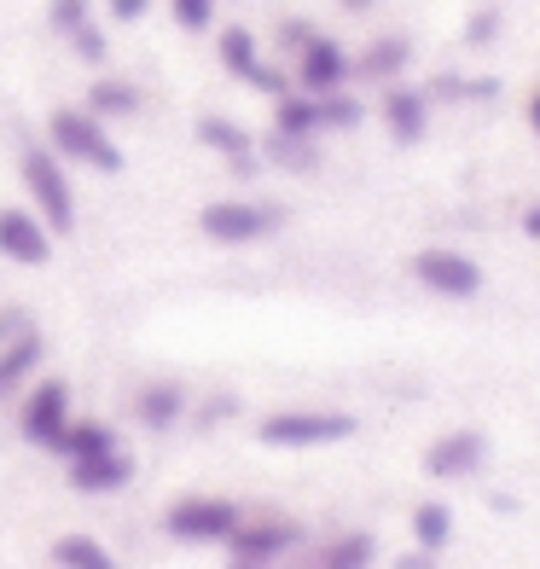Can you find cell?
I'll return each instance as SVG.
<instances>
[{"mask_svg":"<svg viewBox=\"0 0 540 569\" xmlns=\"http://www.w3.org/2000/svg\"><path fill=\"white\" fill-rule=\"evenodd\" d=\"M47 151H53L59 163H82L93 174H122V146L111 140V128L99 122L93 111H53L47 117Z\"/></svg>","mask_w":540,"mask_h":569,"instance_id":"cell-1","label":"cell"},{"mask_svg":"<svg viewBox=\"0 0 540 569\" xmlns=\"http://www.w3.org/2000/svg\"><path fill=\"white\" fill-rule=\"evenodd\" d=\"M70 482L82 488V495H117V488L134 482V459H128L122 448L93 453V459H76V465H70Z\"/></svg>","mask_w":540,"mask_h":569,"instance_id":"cell-16","label":"cell"},{"mask_svg":"<svg viewBox=\"0 0 540 569\" xmlns=\"http://www.w3.org/2000/svg\"><path fill=\"white\" fill-rule=\"evenodd\" d=\"M279 221L286 216L273 203H250V198H216L198 210L203 239H216V244H262L268 232H279Z\"/></svg>","mask_w":540,"mask_h":569,"instance_id":"cell-5","label":"cell"},{"mask_svg":"<svg viewBox=\"0 0 540 569\" xmlns=\"http://www.w3.org/2000/svg\"><path fill=\"white\" fill-rule=\"evenodd\" d=\"M18 331H23V320H18V315H0V349H7V343L18 338Z\"/></svg>","mask_w":540,"mask_h":569,"instance_id":"cell-32","label":"cell"},{"mask_svg":"<svg viewBox=\"0 0 540 569\" xmlns=\"http://www.w3.org/2000/svg\"><path fill=\"white\" fill-rule=\"evenodd\" d=\"M378 111H383V128H390L396 146H413V140H424V128H430V93L407 88V82H390Z\"/></svg>","mask_w":540,"mask_h":569,"instance_id":"cell-13","label":"cell"},{"mask_svg":"<svg viewBox=\"0 0 540 569\" xmlns=\"http://www.w3.org/2000/svg\"><path fill=\"white\" fill-rule=\"evenodd\" d=\"M163 7L174 18V30H187V36L216 30V18H221V0H163Z\"/></svg>","mask_w":540,"mask_h":569,"instance_id":"cell-26","label":"cell"},{"mask_svg":"<svg viewBox=\"0 0 540 569\" xmlns=\"http://www.w3.org/2000/svg\"><path fill=\"white\" fill-rule=\"evenodd\" d=\"M70 53L82 59V64H106V59H111V36L99 30V18L88 23V30H76V36H70Z\"/></svg>","mask_w":540,"mask_h":569,"instance_id":"cell-28","label":"cell"},{"mask_svg":"<svg viewBox=\"0 0 540 569\" xmlns=\"http://www.w3.org/2000/svg\"><path fill=\"white\" fill-rule=\"evenodd\" d=\"M367 106L343 88V93H320V134H338V128H360Z\"/></svg>","mask_w":540,"mask_h":569,"instance_id":"cell-25","label":"cell"},{"mask_svg":"<svg viewBox=\"0 0 540 569\" xmlns=\"http://www.w3.org/2000/svg\"><path fill=\"white\" fill-rule=\"evenodd\" d=\"M0 256L18 268H47L53 262V232L36 210H23V203H7L0 210Z\"/></svg>","mask_w":540,"mask_h":569,"instance_id":"cell-10","label":"cell"},{"mask_svg":"<svg viewBox=\"0 0 540 569\" xmlns=\"http://www.w3.org/2000/svg\"><path fill=\"white\" fill-rule=\"evenodd\" d=\"M338 7H343V12H372L378 0H338Z\"/></svg>","mask_w":540,"mask_h":569,"instance_id":"cell-35","label":"cell"},{"mask_svg":"<svg viewBox=\"0 0 540 569\" xmlns=\"http://www.w3.org/2000/svg\"><path fill=\"white\" fill-rule=\"evenodd\" d=\"M407 64H413V41L407 36H378V41H367V53L354 59V76L360 82H401Z\"/></svg>","mask_w":540,"mask_h":569,"instance_id":"cell-18","label":"cell"},{"mask_svg":"<svg viewBox=\"0 0 540 569\" xmlns=\"http://www.w3.org/2000/svg\"><path fill=\"white\" fill-rule=\"evenodd\" d=\"M354 436V412H331V407H279L256 425V442L262 448H331V442H349Z\"/></svg>","mask_w":540,"mask_h":569,"instance_id":"cell-3","label":"cell"},{"mask_svg":"<svg viewBox=\"0 0 540 569\" xmlns=\"http://www.w3.org/2000/svg\"><path fill=\"white\" fill-rule=\"evenodd\" d=\"M198 146H210L216 158H227L233 169H256V140H250V128H239L233 117H198Z\"/></svg>","mask_w":540,"mask_h":569,"instance_id":"cell-17","label":"cell"},{"mask_svg":"<svg viewBox=\"0 0 540 569\" xmlns=\"http://www.w3.org/2000/svg\"><path fill=\"white\" fill-rule=\"evenodd\" d=\"M448 535H453V511H448L442 500H424V506L413 511V540H419L424 552H442Z\"/></svg>","mask_w":540,"mask_h":569,"instance_id":"cell-24","label":"cell"},{"mask_svg":"<svg viewBox=\"0 0 540 569\" xmlns=\"http://www.w3.org/2000/svg\"><path fill=\"white\" fill-rule=\"evenodd\" d=\"M41 360H47V343H41V331L23 326L18 338L0 349V401H12L18 390H30L36 372H41Z\"/></svg>","mask_w":540,"mask_h":569,"instance_id":"cell-14","label":"cell"},{"mask_svg":"<svg viewBox=\"0 0 540 569\" xmlns=\"http://www.w3.org/2000/svg\"><path fill=\"white\" fill-rule=\"evenodd\" d=\"M140 106H146V93L128 82V76H99V82L88 88V111L99 117V122H117V117H140Z\"/></svg>","mask_w":540,"mask_h":569,"instance_id":"cell-20","label":"cell"},{"mask_svg":"<svg viewBox=\"0 0 540 569\" xmlns=\"http://www.w3.org/2000/svg\"><path fill=\"white\" fill-rule=\"evenodd\" d=\"M273 134L314 140V134H320V99H314V93H297V88H286V93L273 99Z\"/></svg>","mask_w":540,"mask_h":569,"instance_id":"cell-21","label":"cell"},{"mask_svg":"<svg viewBox=\"0 0 540 569\" xmlns=\"http://www.w3.org/2000/svg\"><path fill=\"white\" fill-rule=\"evenodd\" d=\"M111 448H117V436L99 425V419H70V425L59 430V442H53V453H59L64 465L93 459V453H111Z\"/></svg>","mask_w":540,"mask_h":569,"instance_id":"cell-22","label":"cell"},{"mask_svg":"<svg viewBox=\"0 0 540 569\" xmlns=\"http://www.w3.org/2000/svg\"><path fill=\"white\" fill-rule=\"evenodd\" d=\"M47 23H53V36H76L93 23V0H47Z\"/></svg>","mask_w":540,"mask_h":569,"instance_id":"cell-27","label":"cell"},{"mask_svg":"<svg viewBox=\"0 0 540 569\" xmlns=\"http://www.w3.org/2000/svg\"><path fill=\"white\" fill-rule=\"evenodd\" d=\"M494 30H500V12L488 7V12H477V18H471V36H466V41H471V47H482V41H494Z\"/></svg>","mask_w":540,"mask_h":569,"instance_id":"cell-31","label":"cell"},{"mask_svg":"<svg viewBox=\"0 0 540 569\" xmlns=\"http://www.w3.org/2000/svg\"><path fill=\"white\" fill-rule=\"evenodd\" d=\"M233 569H268L273 558H286L302 547V529L286 523V517H268V523H239L233 529Z\"/></svg>","mask_w":540,"mask_h":569,"instance_id":"cell-11","label":"cell"},{"mask_svg":"<svg viewBox=\"0 0 540 569\" xmlns=\"http://www.w3.org/2000/svg\"><path fill=\"white\" fill-rule=\"evenodd\" d=\"M268 151H273V158L286 163V169H314V140H291V134H273V140H268Z\"/></svg>","mask_w":540,"mask_h":569,"instance_id":"cell-29","label":"cell"},{"mask_svg":"<svg viewBox=\"0 0 540 569\" xmlns=\"http://www.w3.org/2000/svg\"><path fill=\"white\" fill-rule=\"evenodd\" d=\"M18 180H23V192H30V210L47 221V232L76 227V187H70L64 163L47 146H36V140L18 146Z\"/></svg>","mask_w":540,"mask_h":569,"instance_id":"cell-2","label":"cell"},{"mask_svg":"<svg viewBox=\"0 0 540 569\" xmlns=\"http://www.w3.org/2000/svg\"><path fill=\"white\" fill-rule=\"evenodd\" d=\"M70 419H76V412H70V383L64 378H36L30 390L18 396V430H23V442H36L47 453H53L59 430Z\"/></svg>","mask_w":540,"mask_h":569,"instance_id":"cell-7","label":"cell"},{"mask_svg":"<svg viewBox=\"0 0 540 569\" xmlns=\"http://www.w3.org/2000/svg\"><path fill=\"white\" fill-rule=\"evenodd\" d=\"M180 412H187V390L180 383H146V390L134 396V419L146 425V430H174L180 425Z\"/></svg>","mask_w":540,"mask_h":569,"instance_id":"cell-19","label":"cell"},{"mask_svg":"<svg viewBox=\"0 0 540 569\" xmlns=\"http://www.w3.org/2000/svg\"><path fill=\"white\" fill-rule=\"evenodd\" d=\"M354 82V59L343 53V41L338 36H308L297 47V93H343Z\"/></svg>","mask_w":540,"mask_h":569,"instance_id":"cell-8","label":"cell"},{"mask_svg":"<svg viewBox=\"0 0 540 569\" xmlns=\"http://www.w3.org/2000/svg\"><path fill=\"white\" fill-rule=\"evenodd\" d=\"M216 53H221V70L233 76V82L256 88V93L279 99V93L291 88V82H286V70L262 59V41H256V30H244V23H227V30L216 36Z\"/></svg>","mask_w":540,"mask_h":569,"instance_id":"cell-6","label":"cell"},{"mask_svg":"<svg viewBox=\"0 0 540 569\" xmlns=\"http://www.w3.org/2000/svg\"><path fill=\"white\" fill-rule=\"evenodd\" d=\"M529 128H534V140H540V88H534V99H529Z\"/></svg>","mask_w":540,"mask_h":569,"instance_id":"cell-34","label":"cell"},{"mask_svg":"<svg viewBox=\"0 0 540 569\" xmlns=\"http://www.w3.org/2000/svg\"><path fill=\"white\" fill-rule=\"evenodd\" d=\"M53 563H59V569H117V558L99 547L93 535H64V540H53Z\"/></svg>","mask_w":540,"mask_h":569,"instance_id":"cell-23","label":"cell"},{"mask_svg":"<svg viewBox=\"0 0 540 569\" xmlns=\"http://www.w3.org/2000/svg\"><path fill=\"white\" fill-rule=\"evenodd\" d=\"M372 535H331L320 540V547L297 552L286 569H372Z\"/></svg>","mask_w":540,"mask_h":569,"instance_id":"cell-15","label":"cell"},{"mask_svg":"<svg viewBox=\"0 0 540 569\" xmlns=\"http://www.w3.org/2000/svg\"><path fill=\"white\" fill-rule=\"evenodd\" d=\"M407 268H413V279L424 284V291L453 297V302H466V297L482 291V268L471 262V256H459V250H419Z\"/></svg>","mask_w":540,"mask_h":569,"instance_id":"cell-9","label":"cell"},{"mask_svg":"<svg viewBox=\"0 0 540 569\" xmlns=\"http://www.w3.org/2000/svg\"><path fill=\"white\" fill-rule=\"evenodd\" d=\"M244 523V511L221 495H180L169 511H163V529L187 547H227L233 529Z\"/></svg>","mask_w":540,"mask_h":569,"instance_id":"cell-4","label":"cell"},{"mask_svg":"<svg viewBox=\"0 0 540 569\" xmlns=\"http://www.w3.org/2000/svg\"><path fill=\"white\" fill-rule=\"evenodd\" d=\"M523 232H529V239H540V203H529V210H523Z\"/></svg>","mask_w":540,"mask_h":569,"instance_id":"cell-33","label":"cell"},{"mask_svg":"<svg viewBox=\"0 0 540 569\" xmlns=\"http://www.w3.org/2000/svg\"><path fill=\"white\" fill-rule=\"evenodd\" d=\"M99 7H106L111 23H140L151 7H158V0H99Z\"/></svg>","mask_w":540,"mask_h":569,"instance_id":"cell-30","label":"cell"},{"mask_svg":"<svg viewBox=\"0 0 540 569\" xmlns=\"http://www.w3.org/2000/svg\"><path fill=\"white\" fill-rule=\"evenodd\" d=\"M482 459H488V436L482 430H448V436H436V442L424 448V471L436 482H459V477H471Z\"/></svg>","mask_w":540,"mask_h":569,"instance_id":"cell-12","label":"cell"}]
</instances>
